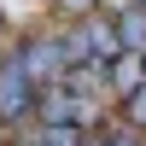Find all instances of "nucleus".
Listing matches in <instances>:
<instances>
[{
	"label": "nucleus",
	"instance_id": "nucleus-1",
	"mask_svg": "<svg viewBox=\"0 0 146 146\" xmlns=\"http://www.w3.org/2000/svg\"><path fill=\"white\" fill-rule=\"evenodd\" d=\"M58 41H64V64H111V58L123 53L111 12H94V18H82V23H70V29H58Z\"/></svg>",
	"mask_w": 146,
	"mask_h": 146
},
{
	"label": "nucleus",
	"instance_id": "nucleus-2",
	"mask_svg": "<svg viewBox=\"0 0 146 146\" xmlns=\"http://www.w3.org/2000/svg\"><path fill=\"white\" fill-rule=\"evenodd\" d=\"M35 105H41V88L29 82L18 47L0 53V129H23V123L35 117Z\"/></svg>",
	"mask_w": 146,
	"mask_h": 146
},
{
	"label": "nucleus",
	"instance_id": "nucleus-3",
	"mask_svg": "<svg viewBox=\"0 0 146 146\" xmlns=\"http://www.w3.org/2000/svg\"><path fill=\"white\" fill-rule=\"evenodd\" d=\"M18 58H23V70H29V82H35L41 94L70 70V64H64V41L47 35V29H41V35H23V41H18Z\"/></svg>",
	"mask_w": 146,
	"mask_h": 146
},
{
	"label": "nucleus",
	"instance_id": "nucleus-4",
	"mask_svg": "<svg viewBox=\"0 0 146 146\" xmlns=\"http://www.w3.org/2000/svg\"><path fill=\"white\" fill-rule=\"evenodd\" d=\"M35 117H41V123H70V129H100L105 123V105L100 100H82V94H70V88H47L41 105H35Z\"/></svg>",
	"mask_w": 146,
	"mask_h": 146
},
{
	"label": "nucleus",
	"instance_id": "nucleus-5",
	"mask_svg": "<svg viewBox=\"0 0 146 146\" xmlns=\"http://www.w3.org/2000/svg\"><path fill=\"white\" fill-rule=\"evenodd\" d=\"M140 82H146V58L140 53H117L111 64H105V88H111L117 100H123L129 88H140Z\"/></svg>",
	"mask_w": 146,
	"mask_h": 146
},
{
	"label": "nucleus",
	"instance_id": "nucleus-6",
	"mask_svg": "<svg viewBox=\"0 0 146 146\" xmlns=\"http://www.w3.org/2000/svg\"><path fill=\"white\" fill-rule=\"evenodd\" d=\"M111 23H117L123 53H140V58H146V12H140V6H117V12H111Z\"/></svg>",
	"mask_w": 146,
	"mask_h": 146
},
{
	"label": "nucleus",
	"instance_id": "nucleus-7",
	"mask_svg": "<svg viewBox=\"0 0 146 146\" xmlns=\"http://www.w3.org/2000/svg\"><path fill=\"white\" fill-rule=\"evenodd\" d=\"M29 140H35V146H88V129H70V123H35Z\"/></svg>",
	"mask_w": 146,
	"mask_h": 146
},
{
	"label": "nucleus",
	"instance_id": "nucleus-8",
	"mask_svg": "<svg viewBox=\"0 0 146 146\" xmlns=\"http://www.w3.org/2000/svg\"><path fill=\"white\" fill-rule=\"evenodd\" d=\"M117 105H123V123L135 129V135H146V82H140V88H129Z\"/></svg>",
	"mask_w": 146,
	"mask_h": 146
},
{
	"label": "nucleus",
	"instance_id": "nucleus-9",
	"mask_svg": "<svg viewBox=\"0 0 146 146\" xmlns=\"http://www.w3.org/2000/svg\"><path fill=\"white\" fill-rule=\"evenodd\" d=\"M53 12L64 23H82V18H94V12H100V0H53Z\"/></svg>",
	"mask_w": 146,
	"mask_h": 146
},
{
	"label": "nucleus",
	"instance_id": "nucleus-10",
	"mask_svg": "<svg viewBox=\"0 0 146 146\" xmlns=\"http://www.w3.org/2000/svg\"><path fill=\"white\" fill-rule=\"evenodd\" d=\"M100 135H105V146H146V140L135 135V129H129V123H123V117H117V123H105V129H100Z\"/></svg>",
	"mask_w": 146,
	"mask_h": 146
},
{
	"label": "nucleus",
	"instance_id": "nucleus-11",
	"mask_svg": "<svg viewBox=\"0 0 146 146\" xmlns=\"http://www.w3.org/2000/svg\"><path fill=\"white\" fill-rule=\"evenodd\" d=\"M117 6H140V12H146V0H111V12H117Z\"/></svg>",
	"mask_w": 146,
	"mask_h": 146
},
{
	"label": "nucleus",
	"instance_id": "nucleus-12",
	"mask_svg": "<svg viewBox=\"0 0 146 146\" xmlns=\"http://www.w3.org/2000/svg\"><path fill=\"white\" fill-rule=\"evenodd\" d=\"M12 146H35V140H29V135H18V140H12Z\"/></svg>",
	"mask_w": 146,
	"mask_h": 146
},
{
	"label": "nucleus",
	"instance_id": "nucleus-13",
	"mask_svg": "<svg viewBox=\"0 0 146 146\" xmlns=\"http://www.w3.org/2000/svg\"><path fill=\"white\" fill-rule=\"evenodd\" d=\"M0 35H6V18H0Z\"/></svg>",
	"mask_w": 146,
	"mask_h": 146
}]
</instances>
